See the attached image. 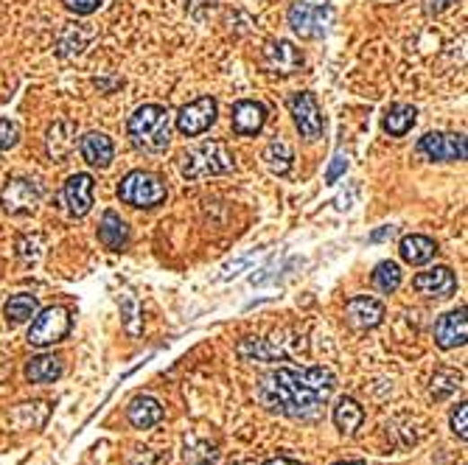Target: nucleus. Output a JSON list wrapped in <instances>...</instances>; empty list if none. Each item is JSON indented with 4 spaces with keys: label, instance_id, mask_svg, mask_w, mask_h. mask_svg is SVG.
Instances as JSON below:
<instances>
[{
    "label": "nucleus",
    "instance_id": "obj_20",
    "mask_svg": "<svg viewBox=\"0 0 468 465\" xmlns=\"http://www.w3.org/2000/svg\"><path fill=\"white\" fill-rule=\"evenodd\" d=\"M99 241L112 252H124L129 247V227L115 211H104L99 224Z\"/></svg>",
    "mask_w": 468,
    "mask_h": 465
},
{
    "label": "nucleus",
    "instance_id": "obj_18",
    "mask_svg": "<svg viewBox=\"0 0 468 465\" xmlns=\"http://www.w3.org/2000/svg\"><path fill=\"white\" fill-rule=\"evenodd\" d=\"M163 404L152 395H135L127 407V421L135 426V429H152L163 421Z\"/></svg>",
    "mask_w": 468,
    "mask_h": 465
},
{
    "label": "nucleus",
    "instance_id": "obj_6",
    "mask_svg": "<svg viewBox=\"0 0 468 465\" xmlns=\"http://www.w3.org/2000/svg\"><path fill=\"white\" fill-rule=\"evenodd\" d=\"M45 189L37 180H26V177H14L9 180V185L0 194V205L9 216H29L37 211V205L42 202Z\"/></svg>",
    "mask_w": 468,
    "mask_h": 465
},
{
    "label": "nucleus",
    "instance_id": "obj_31",
    "mask_svg": "<svg viewBox=\"0 0 468 465\" xmlns=\"http://www.w3.org/2000/svg\"><path fill=\"white\" fill-rule=\"evenodd\" d=\"M452 432H455L460 440L468 437V404H465V401L457 404V409L452 412Z\"/></svg>",
    "mask_w": 468,
    "mask_h": 465
},
{
    "label": "nucleus",
    "instance_id": "obj_5",
    "mask_svg": "<svg viewBox=\"0 0 468 465\" xmlns=\"http://www.w3.org/2000/svg\"><path fill=\"white\" fill-rule=\"evenodd\" d=\"M166 197H169L166 182H163L157 174L144 171V169L129 171L119 185V199L124 205H132V207H144V211L163 205L166 202Z\"/></svg>",
    "mask_w": 468,
    "mask_h": 465
},
{
    "label": "nucleus",
    "instance_id": "obj_14",
    "mask_svg": "<svg viewBox=\"0 0 468 465\" xmlns=\"http://www.w3.org/2000/svg\"><path fill=\"white\" fill-rule=\"evenodd\" d=\"M93 177L79 171V174H70L65 180V189H62V197H65V205H67V211L70 216H87L90 214V207H93Z\"/></svg>",
    "mask_w": 468,
    "mask_h": 465
},
{
    "label": "nucleus",
    "instance_id": "obj_10",
    "mask_svg": "<svg viewBox=\"0 0 468 465\" xmlns=\"http://www.w3.org/2000/svg\"><path fill=\"white\" fill-rule=\"evenodd\" d=\"M289 112H292V121L303 141H317L322 135V112H320L314 92H309V90L295 92L289 99Z\"/></svg>",
    "mask_w": 468,
    "mask_h": 465
},
{
    "label": "nucleus",
    "instance_id": "obj_26",
    "mask_svg": "<svg viewBox=\"0 0 468 465\" xmlns=\"http://www.w3.org/2000/svg\"><path fill=\"white\" fill-rule=\"evenodd\" d=\"M236 351L244 362H278V359H284V354H280L275 345H269L267 339H255V337L242 339Z\"/></svg>",
    "mask_w": 468,
    "mask_h": 465
},
{
    "label": "nucleus",
    "instance_id": "obj_2",
    "mask_svg": "<svg viewBox=\"0 0 468 465\" xmlns=\"http://www.w3.org/2000/svg\"><path fill=\"white\" fill-rule=\"evenodd\" d=\"M127 135L135 149L160 154L166 152L172 144V112L163 104H144L137 107L129 121H127Z\"/></svg>",
    "mask_w": 468,
    "mask_h": 465
},
{
    "label": "nucleus",
    "instance_id": "obj_22",
    "mask_svg": "<svg viewBox=\"0 0 468 465\" xmlns=\"http://www.w3.org/2000/svg\"><path fill=\"white\" fill-rule=\"evenodd\" d=\"M399 252H402V261L412 264V267H420V264H429L437 252V244L429 239V236H420V232H412V236H404L402 244H399Z\"/></svg>",
    "mask_w": 468,
    "mask_h": 465
},
{
    "label": "nucleus",
    "instance_id": "obj_35",
    "mask_svg": "<svg viewBox=\"0 0 468 465\" xmlns=\"http://www.w3.org/2000/svg\"><path fill=\"white\" fill-rule=\"evenodd\" d=\"M452 4H457V0H424V12H427L429 17H437V14L446 12Z\"/></svg>",
    "mask_w": 468,
    "mask_h": 465
},
{
    "label": "nucleus",
    "instance_id": "obj_28",
    "mask_svg": "<svg viewBox=\"0 0 468 465\" xmlns=\"http://www.w3.org/2000/svg\"><path fill=\"white\" fill-rule=\"evenodd\" d=\"M373 286L384 294H393L395 289L402 286V267L395 261H382L373 269Z\"/></svg>",
    "mask_w": 468,
    "mask_h": 465
},
{
    "label": "nucleus",
    "instance_id": "obj_36",
    "mask_svg": "<svg viewBox=\"0 0 468 465\" xmlns=\"http://www.w3.org/2000/svg\"><path fill=\"white\" fill-rule=\"evenodd\" d=\"M393 232H395V227H393V224H384V227H379V230H373V232H370V241L376 244V241L393 239Z\"/></svg>",
    "mask_w": 468,
    "mask_h": 465
},
{
    "label": "nucleus",
    "instance_id": "obj_9",
    "mask_svg": "<svg viewBox=\"0 0 468 465\" xmlns=\"http://www.w3.org/2000/svg\"><path fill=\"white\" fill-rule=\"evenodd\" d=\"M216 112H219V104L214 96H202L191 104H185L177 112V132L185 137H197L216 124Z\"/></svg>",
    "mask_w": 468,
    "mask_h": 465
},
{
    "label": "nucleus",
    "instance_id": "obj_27",
    "mask_svg": "<svg viewBox=\"0 0 468 465\" xmlns=\"http://www.w3.org/2000/svg\"><path fill=\"white\" fill-rule=\"evenodd\" d=\"M37 309H40V303H37V297H34V294H14V297L6 300L4 314H6L9 322L17 325V322L31 320V317L37 314Z\"/></svg>",
    "mask_w": 468,
    "mask_h": 465
},
{
    "label": "nucleus",
    "instance_id": "obj_23",
    "mask_svg": "<svg viewBox=\"0 0 468 465\" xmlns=\"http://www.w3.org/2000/svg\"><path fill=\"white\" fill-rule=\"evenodd\" d=\"M415 121H418V110L412 104H393L384 112L382 127L390 137H404L415 127Z\"/></svg>",
    "mask_w": 468,
    "mask_h": 465
},
{
    "label": "nucleus",
    "instance_id": "obj_38",
    "mask_svg": "<svg viewBox=\"0 0 468 465\" xmlns=\"http://www.w3.org/2000/svg\"><path fill=\"white\" fill-rule=\"evenodd\" d=\"M334 465H365L362 460H345V462H334Z\"/></svg>",
    "mask_w": 468,
    "mask_h": 465
},
{
    "label": "nucleus",
    "instance_id": "obj_24",
    "mask_svg": "<svg viewBox=\"0 0 468 465\" xmlns=\"http://www.w3.org/2000/svg\"><path fill=\"white\" fill-rule=\"evenodd\" d=\"M334 424L342 434H357V429L365 424V409L354 399H340L334 407Z\"/></svg>",
    "mask_w": 468,
    "mask_h": 465
},
{
    "label": "nucleus",
    "instance_id": "obj_32",
    "mask_svg": "<svg viewBox=\"0 0 468 465\" xmlns=\"http://www.w3.org/2000/svg\"><path fill=\"white\" fill-rule=\"evenodd\" d=\"M62 4H65L67 12H74L76 17H87L102 6V0H62Z\"/></svg>",
    "mask_w": 468,
    "mask_h": 465
},
{
    "label": "nucleus",
    "instance_id": "obj_30",
    "mask_svg": "<svg viewBox=\"0 0 468 465\" xmlns=\"http://www.w3.org/2000/svg\"><path fill=\"white\" fill-rule=\"evenodd\" d=\"M20 144V127L9 118H0V152H9Z\"/></svg>",
    "mask_w": 468,
    "mask_h": 465
},
{
    "label": "nucleus",
    "instance_id": "obj_25",
    "mask_svg": "<svg viewBox=\"0 0 468 465\" xmlns=\"http://www.w3.org/2000/svg\"><path fill=\"white\" fill-rule=\"evenodd\" d=\"M261 160H264V166H267L272 174L287 177V174L292 171V160H295V154H292V149H289L287 141H272V144L264 149Z\"/></svg>",
    "mask_w": 468,
    "mask_h": 465
},
{
    "label": "nucleus",
    "instance_id": "obj_17",
    "mask_svg": "<svg viewBox=\"0 0 468 465\" xmlns=\"http://www.w3.org/2000/svg\"><path fill=\"white\" fill-rule=\"evenodd\" d=\"M79 152L93 169H110L115 157V146L104 132H87L79 141Z\"/></svg>",
    "mask_w": 468,
    "mask_h": 465
},
{
    "label": "nucleus",
    "instance_id": "obj_3",
    "mask_svg": "<svg viewBox=\"0 0 468 465\" xmlns=\"http://www.w3.org/2000/svg\"><path fill=\"white\" fill-rule=\"evenodd\" d=\"M236 169V157L225 141H205L182 154V177L185 180H202V177H219Z\"/></svg>",
    "mask_w": 468,
    "mask_h": 465
},
{
    "label": "nucleus",
    "instance_id": "obj_8",
    "mask_svg": "<svg viewBox=\"0 0 468 465\" xmlns=\"http://www.w3.org/2000/svg\"><path fill=\"white\" fill-rule=\"evenodd\" d=\"M418 154H424L432 162H463L465 160V135L427 132L418 141Z\"/></svg>",
    "mask_w": 468,
    "mask_h": 465
},
{
    "label": "nucleus",
    "instance_id": "obj_37",
    "mask_svg": "<svg viewBox=\"0 0 468 465\" xmlns=\"http://www.w3.org/2000/svg\"><path fill=\"white\" fill-rule=\"evenodd\" d=\"M264 465H303V462H297V460H292V457H272V460H267Z\"/></svg>",
    "mask_w": 468,
    "mask_h": 465
},
{
    "label": "nucleus",
    "instance_id": "obj_21",
    "mask_svg": "<svg viewBox=\"0 0 468 465\" xmlns=\"http://www.w3.org/2000/svg\"><path fill=\"white\" fill-rule=\"evenodd\" d=\"M62 356H54V354H40L34 359H29L26 364V379L29 384H54L59 376H62Z\"/></svg>",
    "mask_w": 468,
    "mask_h": 465
},
{
    "label": "nucleus",
    "instance_id": "obj_7",
    "mask_svg": "<svg viewBox=\"0 0 468 465\" xmlns=\"http://www.w3.org/2000/svg\"><path fill=\"white\" fill-rule=\"evenodd\" d=\"M70 334V314L62 306H51L34 317L31 329H29V345L34 347H49L62 342Z\"/></svg>",
    "mask_w": 468,
    "mask_h": 465
},
{
    "label": "nucleus",
    "instance_id": "obj_34",
    "mask_svg": "<svg viewBox=\"0 0 468 465\" xmlns=\"http://www.w3.org/2000/svg\"><path fill=\"white\" fill-rule=\"evenodd\" d=\"M348 171V157L345 154H337L334 160H331V166H329V171H325V182L329 185H334L342 174Z\"/></svg>",
    "mask_w": 468,
    "mask_h": 465
},
{
    "label": "nucleus",
    "instance_id": "obj_16",
    "mask_svg": "<svg viewBox=\"0 0 468 465\" xmlns=\"http://www.w3.org/2000/svg\"><path fill=\"white\" fill-rule=\"evenodd\" d=\"M267 124V107L259 101H239L233 107V132L242 137L259 135Z\"/></svg>",
    "mask_w": 468,
    "mask_h": 465
},
{
    "label": "nucleus",
    "instance_id": "obj_12",
    "mask_svg": "<svg viewBox=\"0 0 468 465\" xmlns=\"http://www.w3.org/2000/svg\"><path fill=\"white\" fill-rule=\"evenodd\" d=\"M345 317L359 331L376 329V325H382V320H384V303H382V300H376V297L357 294V297H350L345 303Z\"/></svg>",
    "mask_w": 468,
    "mask_h": 465
},
{
    "label": "nucleus",
    "instance_id": "obj_29",
    "mask_svg": "<svg viewBox=\"0 0 468 465\" xmlns=\"http://www.w3.org/2000/svg\"><path fill=\"white\" fill-rule=\"evenodd\" d=\"M460 387H463V376L457 373V370H437L435 379H432V387H429V395L435 401H446L449 395H455Z\"/></svg>",
    "mask_w": 468,
    "mask_h": 465
},
{
    "label": "nucleus",
    "instance_id": "obj_33",
    "mask_svg": "<svg viewBox=\"0 0 468 465\" xmlns=\"http://www.w3.org/2000/svg\"><path fill=\"white\" fill-rule=\"evenodd\" d=\"M40 247H42V239L40 236H34L31 241H29V236H20L17 239V255H20V259H37Z\"/></svg>",
    "mask_w": 468,
    "mask_h": 465
},
{
    "label": "nucleus",
    "instance_id": "obj_15",
    "mask_svg": "<svg viewBox=\"0 0 468 465\" xmlns=\"http://www.w3.org/2000/svg\"><path fill=\"white\" fill-rule=\"evenodd\" d=\"M468 337V325H465V306L443 314L435 322V345L440 351H455V347H463Z\"/></svg>",
    "mask_w": 468,
    "mask_h": 465
},
{
    "label": "nucleus",
    "instance_id": "obj_1",
    "mask_svg": "<svg viewBox=\"0 0 468 465\" xmlns=\"http://www.w3.org/2000/svg\"><path fill=\"white\" fill-rule=\"evenodd\" d=\"M334 387L337 376L329 367H278L261 379L259 395L272 412L295 417V421H309V417L320 415Z\"/></svg>",
    "mask_w": 468,
    "mask_h": 465
},
{
    "label": "nucleus",
    "instance_id": "obj_13",
    "mask_svg": "<svg viewBox=\"0 0 468 465\" xmlns=\"http://www.w3.org/2000/svg\"><path fill=\"white\" fill-rule=\"evenodd\" d=\"M264 59H267L269 71L272 74H280V76L297 74L300 67H303V51L297 48L295 42H289V39H272V42H267Z\"/></svg>",
    "mask_w": 468,
    "mask_h": 465
},
{
    "label": "nucleus",
    "instance_id": "obj_4",
    "mask_svg": "<svg viewBox=\"0 0 468 465\" xmlns=\"http://www.w3.org/2000/svg\"><path fill=\"white\" fill-rule=\"evenodd\" d=\"M287 17L300 39H320L331 29L334 6L331 0H295Z\"/></svg>",
    "mask_w": 468,
    "mask_h": 465
},
{
    "label": "nucleus",
    "instance_id": "obj_19",
    "mask_svg": "<svg viewBox=\"0 0 468 465\" xmlns=\"http://www.w3.org/2000/svg\"><path fill=\"white\" fill-rule=\"evenodd\" d=\"M76 124L74 121H54L49 127V137H45V152H49L51 160L62 162L76 146Z\"/></svg>",
    "mask_w": 468,
    "mask_h": 465
},
{
    "label": "nucleus",
    "instance_id": "obj_11",
    "mask_svg": "<svg viewBox=\"0 0 468 465\" xmlns=\"http://www.w3.org/2000/svg\"><path fill=\"white\" fill-rule=\"evenodd\" d=\"M412 289L424 297H452L457 292V277L449 267H432L427 272H418L412 277Z\"/></svg>",
    "mask_w": 468,
    "mask_h": 465
}]
</instances>
